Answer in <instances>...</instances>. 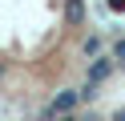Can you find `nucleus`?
<instances>
[{
	"instance_id": "obj_7",
	"label": "nucleus",
	"mask_w": 125,
	"mask_h": 121,
	"mask_svg": "<svg viewBox=\"0 0 125 121\" xmlns=\"http://www.w3.org/2000/svg\"><path fill=\"white\" fill-rule=\"evenodd\" d=\"M61 121H85V117H77V113H61Z\"/></svg>"
},
{
	"instance_id": "obj_8",
	"label": "nucleus",
	"mask_w": 125,
	"mask_h": 121,
	"mask_svg": "<svg viewBox=\"0 0 125 121\" xmlns=\"http://www.w3.org/2000/svg\"><path fill=\"white\" fill-rule=\"evenodd\" d=\"M113 121H125V109H117V113H113Z\"/></svg>"
},
{
	"instance_id": "obj_6",
	"label": "nucleus",
	"mask_w": 125,
	"mask_h": 121,
	"mask_svg": "<svg viewBox=\"0 0 125 121\" xmlns=\"http://www.w3.org/2000/svg\"><path fill=\"white\" fill-rule=\"evenodd\" d=\"M109 8H117V12H125V0H109Z\"/></svg>"
},
{
	"instance_id": "obj_5",
	"label": "nucleus",
	"mask_w": 125,
	"mask_h": 121,
	"mask_svg": "<svg viewBox=\"0 0 125 121\" xmlns=\"http://www.w3.org/2000/svg\"><path fill=\"white\" fill-rule=\"evenodd\" d=\"M113 61H121V65H125V40H117V44H113Z\"/></svg>"
},
{
	"instance_id": "obj_4",
	"label": "nucleus",
	"mask_w": 125,
	"mask_h": 121,
	"mask_svg": "<svg viewBox=\"0 0 125 121\" xmlns=\"http://www.w3.org/2000/svg\"><path fill=\"white\" fill-rule=\"evenodd\" d=\"M97 48H101V40L93 36V40H85V56H97Z\"/></svg>"
},
{
	"instance_id": "obj_3",
	"label": "nucleus",
	"mask_w": 125,
	"mask_h": 121,
	"mask_svg": "<svg viewBox=\"0 0 125 121\" xmlns=\"http://www.w3.org/2000/svg\"><path fill=\"white\" fill-rule=\"evenodd\" d=\"M65 16H69V24H81V16H85V4H81V0H69Z\"/></svg>"
},
{
	"instance_id": "obj_2",
	"label": "nucleus",
	"mask_w": 125,
	"mask_h": 121,
	"mask_svg": "<svg viewBox=\"0 0 125 121\" xmlns=\"http://www.w3.org/2000/svg\"><path fill=\"white\" fill-rule=\"evenodd\" d=\"M109 73H113V56H101V61H93V65H89V85H101Z\"/></svg>"
},
{
	"instance_id": "obj_1",
	"label": "nucleus",
	"mask_w": 125,
	"mask_h": 121,
	"mask_svg": "<svg viewBox=\"0 0 125 121\" xmlns=\"http://www.w3.org/2000/svg\"><path fill=\"white\" fill-rule=\"evenodd\" d=\"M77 101H81V89H61V93L52 97V105L41 113V121H52V117H61V113H73Z\"/></svg>"
}]
</instances>
